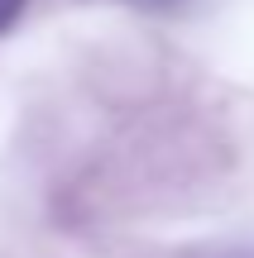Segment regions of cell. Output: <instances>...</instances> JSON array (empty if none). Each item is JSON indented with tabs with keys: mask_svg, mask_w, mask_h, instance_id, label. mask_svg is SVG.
Returning a JSON list of instances; mask_svg holds the SVG:
<instances>
[{
	"mask_svg": "<svg viewBox=\"0 0 254 258\" xmlns=\"http://www.w3.org/2000/svg\"><path fill=\"white\" fill-rule=\"evenodd\" d=\"M230 258H254V253H230Z\"/></svg>",
	"mask_w": 254,
	"mask_h": 258,
	"instance_id": "3957f363",
	"label": "cell"
},
{
	"mask_svg": "<svg viewBox=\"0 0 254 258\" xmlns=\"http://www.w3.org/2000/svg\"><path fill=\"white\" fill-rule=\"evenodd\" d=\"M29 0H0V34H10V29L19 24V15H24Z\"/></svg>",
	"mask_w": 254,
	"mask_h": 258,
	"instance_id": "6da1fadb",
	"label": "cell"
},
{
	"mask_svg": "<svg viewBox=\"0 0 254 258\" xmlns=\"http://www.w3.org/2000/svg\"><path fill=\"white\" fill-rule=\"evenodd\" d=\"M134 5H139V10H159V15H163V10H178V5H187V0H134Z\"/></svg>",
	"mask_w": 254,
	"mask_h": 258,
	"instance_id": "7a4b0ae2",
	"label": "cell"
}]
</instances>
